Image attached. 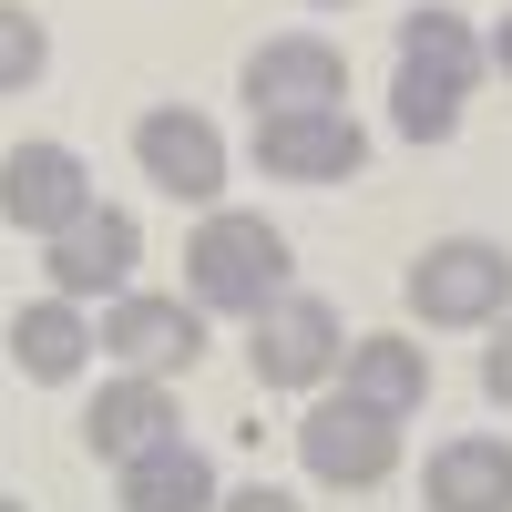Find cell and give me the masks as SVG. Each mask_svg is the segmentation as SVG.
Returning a JSON list of instances; mask_svg holds the SVG:
<instances>
[{
    "instance_id": "obj_1",
    "label": "cell",
    "mask_w": 512,
    "mask_h": 512,
    "mask_svg": "<svg viewBox=\"0 0 512 512\" xmlns=\"http://www.w3.org/2000/svg\"><path fill=\"white\" fill-rule=\"evenodd\" d=\"M185 287L205 318H267L287 297V236L267 216H246V205H216L185 246Z\"/></svg>"
},
{
    "instance_id": "obj_2",
    "label": "cell",
    "mask_w": 512,
    "mask_h": 512,
    "mask_svg": "<svg viewBox=\"0 0 512 512\" xmlns=\"http://www.w3.org/2000/svg\"><path fill=\"white\" fill-rule=\"evenodd\" d=\"M400 297H410L420 328H502V308H512V246H492V236H441L431 256H410Z\"/></svg>"
},
{
    "instance_id": "obj_3",
    "label": "cell",
    "mask_w": 512,
    "mask_h": 512,
    "mask_svg": "<svg viewBox=\"0 0 512 512\" xmlns=\"http://www.w3.org/2000/svg\"><path fill=\"white\" fill-rule=\"evenodd\" d=\"M297 461H308V482H328V492H379L400 472V420L349 400V390H328L297 420Z\"/></svg>"
},
{
    "instance_id": "obj_4",
    "label": "cell",
    "mask_w": 512,
    "mask_h": 512,
    "mask_svg": "<svg viewBox=\"0 0 512 512\" xmlns=\"http://www.w3.org/2000/svg\"><path fill=\"white\" fill-rule=\"evenodd\" d=\"M93 164H82L72 144H52V134H31V144H11L0 154V216H11L21 236H41L52 246L72 216H93Z\"/></svg>"
},
{
    "instance_id": "obj_5",
    "label": "cell",
    "mask_w": 512,
    "mask_h": 512,
    "mask_svg": "<svg viewBox=\"0 0 512 512\" xmlns=\"http://www.w3.org/2000/svg\"><path fill=\"white\" fill-rule=\"evenodd\" d=\"M246 103H256V123H277V113H349V62H338V41L328 31L256 41L246 52Z\"/></svg>"
},
{
    "instance_id": "obj_6",
    "label": "cell",
    "mask_w": 512,
    "mask_h": 512,
    "mask_svg": "<svg viewBox=\"0 0 512 512\" xmlns=\"http://www.w3.org/2000/svg\"><path fill=\"white\" fill-rule=\"evenodd\" d=\"M134 267H144V226L123 216V205H93V216H72L52 246H41V277H52V297H72V308L134 297Z\"/></svg>"
},
{
    "instance_id": "obj_7",
    "label": "cell",
    "mask_w": 512,
    "mask_h": 512,
    "mask_svg": "<svg viewBox=\"0 0 512 512\" xmlns=\"http://www.w3.org/2000/svg\"><path fill=\"white\" fill-rule=\"evenodd\" d=\"M93 338H103L113 369H134V379H175V369L205 359V308H195V297H154V287H134V297H113V308H103Z\"/></svg>"
},
{
    "instance_id": "obj_8",
    "label": "cell",
    "mask_w": 512,
    "mask_h": 512,
    "mask_svg": "<svg viewBox=\"0 0 512 512\" xmlns=\"http://www.w3.org/2000/svg\"><path fill=\"white\" fill-rule=\"evenodd\" d=\"M134 164H144L175 205H205V216H216V195H226V134H216L195 103H154V113L134 123Z\"/></svg>"
},
{
    "instance_id": "obj_9",
    "label": "cell",
    "mask_w": 512,
    "mask_h": 512,
    "mask_svg": "<svg viewBox=\"0 0 512 512\" xmlns=\"http://www.w3.org/2000/svg\"><path fill=\"white\" fill-rule=\"evenodd\" d=\"M246 359H256V379H267V390H318V379L349 359V338H338V308H328V297H308V287H287L277 308L256 318Z\"/></svg>"
},
{
    "instance_id": "obj_10",
    "label": "cell",
    "mask_w": 512,
    "mask_h": 512,
    "mask_svg": "<svg viewBox=\"0 0 512 512\" xmlns=\"http://www.w3.org/2000/svg\"><path fill=\"white\" fill-rule=\"evenodd\" d=\"M82 441H93V461H144L164 441H185V420H175V379H134V369H113L93 400H82Z\"/></svg>"
},
{
    "instance_id": "obj_11",
    "label": "cell",
    "mask_w": 512,
    "mask_h": 512,
    "mask_svg": "<svg viewBox=\"0 0 512 512\" xmlns=\"http://www.w3.org/2000/svg\"><path fill=\"white\" fill-rule=\"evenodd\" d=\"M369 164V134L349 113H277V123H256V175H277V185H349Z\"/></svg>"
},
{
    "instance_id": "obj_12",
    "label": "cell",
    "mask_w": 512,
    "mask_h": 512,
    "mask_svg": "<svg viewBox=\"0 0 512 512\" xmlns=\"http://www.w3.org/2000/svg\"><path fill=\"white\" fill-rule=\"evenodd\" d=\"M420 512H512V441L492 431L441 441L431 472H420Z\"/></svg>"
},
{
    "instance_id": "obj_13",
    "label": "cell",
    "mask_w": 512,
    "mask_h": 512,
    "mask_svg": "<svg viewBox=\"0 0 512 512\" xmlns=\"http://www.w3.org/2000/svg\"><path fill=\"white\" fill-rule=\"evenodd\" d=\"M0 349H11L21 379L62 390V379H82V359H93L103 338H93V318H82L72 297H31V308H11V338H0Z\"/></svg>"
},
{
    "instance_id": "obj_14",
    "label": "cell",
    "mask_w": 512,
    "mask_h": 512,
    "mask_svg": "<svg viewBox=\"0 0 512 512\" xmlns=\"http://www.w3.org/2000/svg\"><path fill=\"white\" fill-rule=\"evenodd\" d=\"M338 369H349L338 390H349V400H369V410H390V420H410L420 400H431V349H420V338H400V328L349 338V359H338Z\"/></svg>"
},
{
    "instance_id": "obj_15",
    "label": "cell",
    "mask_w": 512,
    "mask_h": 512,
    "mask_svg": "<svg viewBox=\"0 0 512 512\" xmlns=\"http://www.w3.org/2000/svg\"><path fill=\"white\" fill-rule=\"evenodd\" d=\"M400 72H420V82H441V93L472 103V82L492 72V41L461 21V11H431V0H420V11L400 21Z\"/></svg>"
},
{
    "instance_id": "obj_16",
    "label": "cell",
    "mask_w": 512,
    "mask_h": 512,
    "mask_svg": "<svg viewBox=\"0 0 512 512\" xmlns=\"http://www.w3.org/2000/svg\"><path fill=\"white\" fill-rule=\"evenodd\" d=\"M216 461H205L195 441H164L144 461H123V512H216Z\"/></svg>"
},
{
    "instance_id": "obj_17",
    "label": "cell",
    "mask_w": 512,
    "mask_h": 512,
    "mask_svg": "<svg viewBox=\"0 0 512 512\" xmlns=\"http://www.w3.org/2000/svg\"><path fill=\"white\" fill-rule=\"evenodd\" d=\"M41 72H52V31H41V11L0 0V93H31Z\"/></svg>"
},
{
    "instance_id": "obj_18",
    "label": "cell",
    "mask_w": 512,
    "mask_h": 512,
    "mask_svg": "<svg viewBox=\"0 0 512 512\" xmlns=\"http://www.w3.org/2000/svg\"><path fill=\"white\" fill-rule=\"evenodd\" d=\"M390 103H400V134L410 144H451L461 134V93H441V82H420V72H400Z\"/></svg>"
},
{
    "instance_id": "obj_19",
    "label": "cell",
    "mask_w": 512,
    "mask_h": 512,
    "mask_svg": "<svg viewBox=\"0 0 512 512\" xmlns=\"http://www.w3.org/2000/svg\"><path fill=\"white\" fill-rule=\"evenodd\" d=\"M482 390H492V400L512 410V318L492 328V349H482Z\"/></svg>"
},
{
    "instance_id": "obj_20",
    "label": "cell",
    "mask_w": 512,
    "mask_h": 512,
    "mask_svg": "<svg viewBox=\"0 0 512 512\" xmlns=\"http://www.w3.org/2000/svg\"><path fill=\"white\" fill-rule=\"evenodd\" d=\"M216 512H297V492H277V482H246V492H226Z\"/></svg>"
},
{
    "instance_id": "obj_21",
    "label": "cell",
    "mask_w": 512,
    "mask_h": 512,
    "mask_svg": "<svg viewBox=\"0 0 512 512\" xmlns=\"http://www.w3.org/2000/svg\"><path fill=\"white\" fill-rule=\"evenodd\" d=\"M492 72H502V82H512V21H502V31H492Z\"/></svg>"
},
{
    "instance_id": "obj_22",
    "label": "cell",
    "mask_w": 512,
    "mask_h": 512,
    "mask_svg": "<svg viewBox=\"0 0 512 512\" xmlns=\"http://www.w3.org/2000/svg\"><path fill=\"white\" fill-rule=\"evenodd\" d=\"M0 512H31V502H21V492H0Z\"/></svg>"
},
{
    "instance_id": "obj_23",
    "label": "cell",
    "mask_w": 512,
    "mask_h": 512,
    "mask_svg": "<svg viewBox=\"0 0 512 512\" xmlns=\"http://www.w3.org/2000/svg\"><path fill=\"white\" fill-rule=\"evenodd\" d=\"M308 11H349V0H308Z\"/></svg>"
}]
</instances>
